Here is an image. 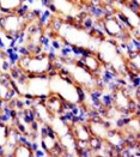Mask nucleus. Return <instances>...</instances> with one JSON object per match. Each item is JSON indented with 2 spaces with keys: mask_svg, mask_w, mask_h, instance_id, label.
I'll use <instances>...</instances> for the list:
<instances>
[{
  "mask_svg": "<svg viewBox=\"0 0 140 157\" xmlns=\"http://www.w3.org/2000/svg\"><path fill=\"white\" fill-rule=\"evenodd\" d=\"M47 39L54 40L74 53L96 52L107 36L91 21H70L49 14L44 19Z\"/></svg>",
  "mask_w": 140,
  "mask_h": 157,
  "instance_id": "nucleus-1",
  "label": "nucleus"
},
{
  "mask_svg": "<svg viewBox=\"0 0 140 157\" xmlns=\"http://www.w3.org/2000/svg\"><path fill=\"white\" fill-rule=\"evenodd\" d=\"M59 60V65L61 71L66 76H68L76 84H78L86 95L93 96L100 95L104 90V78L97 77L88 71L84 65L80 63L78 56L70 55V54H62L56 55Z\"/></svg>",
  "mask_w": 140,
  "mask_h": 157,
  "instance_id": "nucleus-2",
  "label": "nucleus"
},
{
  "mask_svg": "<svg viewBox=\"0 0 140 157\" xmlns=\"http://www.w3.org/2000/svg\"><path fill=\"white\" fill-rule=\"evenodd\" d=\"M93 24L100 28L108 39L115 41L121 48H129L133 43H139V36L134 34L127 22L120 17L114 10L97 14Z\"/></svg>",
  "mask_w": 140,
  "mask_h": 157,
  "instance_id": "nucleus-3",
  "label": "nucleus"
},
{
  "mask_svg": "<svg viewBox=\"0 0 140 157\" xmlns=\"http://www.w3.org/2000/svg\"><path fill=\"white\" fill-rule=\"evenodd\" d=\"M12 66L26 78L48 77L59 68L56 54L43 52L35 55L21 53L12 63Z\"/></svg>",
  "mask_w": 140,
  "mask_h": 157,
  "instance_id": "nucleus-4",
  "label": "nucleus"
},
{
  "mask_svg": "<svg viewBox=\"0 0 140 157\" xmlns=\"http://www.w3.org/2000/svg\"><path fill=\"white\" fill-rule=\"evenodd\" d=\"M48 89L51 92L58 94L71 108L80 107L86 112H90V108L86 105L88 95L78 84L65 75L60 68V65L54 73L48 76Z\"/></svg>",
  "mask_w": 140,
  "mask_h": 157,
  "instance_id": "nucleus-5",
  "label": "nucleus"
},
{
  "mask_svg": "<svg viewBox=\"0 0 140 157\" xmlns=\"http://www.w3.org/2000/svg\"><path fill=\"white\" fill-rule=\"evenodd\" d=\"M44 6L51 14L70 21H91L93 22L96 14L77 0H43Z\"/></svg>",
  "mask_w": 140,
  "mask_h": 157,
  "instance_id": "nucleus-6",
  "label": "nucleus"
},
{
  "mask_svg": "<svg viewBox=\"0 0 140 157\" xmlns=\"http://www.w3.org/2000/svg\"><path fill=\"white\" fill-rule=\"evenodd\" d=\"M36 12V10L26 9L19 12L0 13V33L11 41L21 40Z\"/></svg>",
  "mask_w": 140,
  "mask_h": 157,
  "instance_id": "nucleus-7",
  "label": "nucleus"
},
{
  "mask_svg": "<svg viewBox=\"0 0 140 157\" xmlns=\"http://www.w3.org/2000/svg\"><path fill=\"white\" fill-rule=\"evenodd\" d=\"M46 28H44V17L42 13L37 11L32 22L28 26L23 37H22V47L21 51L23 54L35 55L44 51L46 44Z\"/></svg>",
  "mask_w": 140,
  "mask_h": 157,
  "instance_id": "nucleus-8",
  "label": "nucleus"
},
{
  "mask_svg": "<svg viewBox=\"0 0 140 157\" xmlns=\"http://www.w3.org/2000/svg\"><path fill=\"white\" fill-rule=\"evenodd\" d=\"M109 105L121 118L129 117L139 112V102L135 100L132 90L123 82L116 83L112 88L109 96Z\"/></svg>",
  "mask_w": 140,
  "mask_h": 157,
  "instance_id": "nucleus-9",
  "label": "nucleus"
},
{
  "mask_svg": "<svg viewBox=\"0 0 140 157\" xmlns=\"http://www.w3.org/2000/svg\"><path fill=\"white\" fill-rule=\"evenodd\" d=\"M65 127L67 134L71 137L73 144L76 146V154L78 156H83L84 147L90 143L92 136L86 125L85 120L79 118H66L65 117Z\"/></svg>",
  "mask_w": 140,
  "mask_h": 157,
  "instance_id": "nucleus-10",
  "label": "nucleus"
},
{
  "mask_svg": "<svg viewBox=\"0 0 140 157\" xmlns=\"http://www.w3.org/2000/svg\"><path fill=\"white\" fill-rule=\"evenodd\" d=\"M40 143L43 152L49 157H60L70 155L60 134L51 127H43L40 133Z\"/></svg>",
  "mask_w": 140,
  "mask_h": 157,
  "instance_id": "nucleus-11",
  "label": "nucleus"
},
{
  "mask_svg": "<svg viewBox=\"0 0 140 157\" xmlns=\"http://www.w3.org/2000/svg\"><path fill=\"white\" fill-rule=\"evenodd\" d=\"M86 125L89 127L90 133L92 137L100 139V140H107L112 130L114 128L108 121L107 119L102 117L98 112H92L85 119Z\"/></svg>",
  "mask_w": 140,
  "mask_h": 157,
  "instance_id": "nucleus-12",
  "label": "nucleus"
},
{
  "mask_svg": "<svg viewBox=\"0 0 140 157\" xmlns=\"http://www.w3.org/2000/svg\"><path fill=\"white\" fill-rule=\"evenodd\" d=\"M140 49L139 47L128 48L123 54V70L126 76L131 79H134L138 83L140 76Z\"/></svg>",
  "mask_w": 140,
  "mask_h": 157,
  "instance_id": "nucleus-13",
  "label": "nucleus"
},
{
  "mask_svg": "<svg viewBox=\"0 0 140 157\" xmlns=\"http://www.w3.org/2000/svg\"><path fill=\"white\" fill-rule=\"evenodd\" d=\"M78 54V59L80 60V63L84 65V67L90 71L92 75L104 78L105 72L108 71L107 67L104 65L101 58L93 52H86V53H76Z\"/></svg>",
  "mask_w": 140,
  "mask_h": 157,
  "instance_id": "nucleus-14",
  "label": "nucleus"
},
{
  "mask_svg": "<svg viewBox=\"0 0 140 157\" xmlns=\"http://www.w3.org/2000/svg\"><path fill=\"white\" fill-rule=\"evenodd\" d=\"M43 103L46 105V108L49 110L53 117L55 118H62L66 117L68 110L72 109L70 105L65 102L64 100L55 92H48L43 98H42Z\"/></svg>",
  "mask_w": 140,
  "mask_h": 157,
  "instance_id": "nucleus-15",
  "label": "nucleus"
},
{
  "mask_svg": "<svg viewBox=\"0 0 140 157\" xmlns=\"http://www.w3.org/2000/svg\"><path fill=\"white\" fill-rule=\"evenodd\" d=\"M17 91L14 84L9 75L0 76V102L5 105H9L17 97Z\"/></svg>",
  "mask_w": 140,
  "mask_h": 157,
  "instance_id": "nucleus-16",
  "label": "nucleus"
},
{
  "mask_svg": "<svg viewBox=\"0 0 140 157\" xmlns=\"http://www.w3.org/2000/svg\"><path fill=\"white\" fill-rule=\"evenodd\" d=\"M36 150L26 139H18L13 144L10 156L12 157H35Z\"/></svg>",
  "mask_w": 140,
  "mask_h": 157,
  "instance_id": "nucleus-17",
  "label": "nucleus"
},
{
  "mask_svg": "<svg viewBox=\"0 0 140 157\" xmlns=\"http://www.w3.org/2000/svg\"><path fill=\"white\" fill-rule=\"evenodd\" d=\"M25 0H0V13H13L24 10Z\"/></svg>",
  "mask_w": 140,
  "mask_h": 157,
  "instance_id": "nucleus-18",
  "label": "nucleus"
},
{
  "mask_svg": "<svg viewBox=\"0 0 140 157\" xmlns=\"http://www.w3.org/2000/svg\"><path fill=\"white\" fill-rule=\"evenodd\" d=\"M77 1L92 10L93 12L96 9H100L102 12H108L112 11V5L114 0H77Z\"/></svg>",
  "mask_w": 140,
  "mask_h": 157,
  "instance_id": "nucleus-19",
  "label": "nucleus"
},
{
  "mask_svg": "<svg viewBox=\"0 0 140 157\" xmlns=\"http://www.w3.org/2000/svg\"><path fill=\"white\" fill-rule=\"evenodd\" d=\"M12 126L10 122H5L4 120L0 121V151L1 152L10 143L11 137H12Z\"/></svg>",
  "mask_w": 140,
  "mask_h": 157,
  "instance_id": "nucleus-20",
  "label": "nucleus"
},
{
  "mask_svg": "<svg viewBox=\"0 0 140 157\" xmlns=\"http://www.w3.org/2000/svg\"><path fill=\"white\" fill-rule=\"evenodd\" d=\"M11 67H12V61H11L10 54L6 49H4V47L0 46V76L7 75Z\"/></svg>",
  "mask_w": 140,
  "mask_h": 157,
  "instance_id": "nucleus-21",
  "label": "nucleus"
},
{
  "mask_svg": "<svg viewBox=\"0 0 140 157\" xmlns=\"http://www.w3.org/2000/svg\"><path fill=\"white\" fill-rule=\"evenodd\" d=\"M5 114H6V107L4 103L0 102V121H2L5 119Z\"/></svg>",
  "mask_w": 140,
  "mask_h": 157,
  "instance_id": "nucleus-22",
  "label": "nucleus"
},
{
  "mask_svg": "<svg viewBox=\"0 0 140 157\" xmlns=\"http://www.w3.org/2000/svg\"><path fill=\"white\" fill-rule=\"evenodd\" d=\"M129 2H131L134 7H137L138 10H140V0H129Z\"/></svg>",
  "mask_w": 140,
  "mask_h": 157,
  "instance_id": "nucleus-23",
  "label": "nucleus"
},
{
  "mask_svg": "<svg viewBox=\"0 0 140 157\" xmlns=\"http://www.w3.org/2000/svg\"><path fill=\"white\" fill-rule=\"evenodd\" d=\"M4 156V155H2V152H1V151H0V157H2Z\"/></svg>",
  "mask_w": 140,
  "mask_h": 157,
  "instance_id": "nucleus-24",
  "label": "nucleus"
}]
</instances>
